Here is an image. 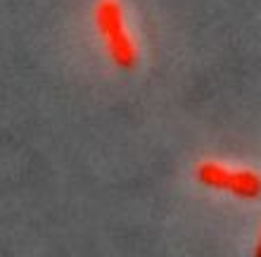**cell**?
Returning <instances> with one entry per match:
<instances>
[{"label": "cell", "mask_w": 261, "mask_h": 257, "mask_svg": "<svg viewBox=\"0 0 261 257\" xmlns=\"http://www.w3.org/2000/svg\"><path fill=\"white\" fill-rule=\"evenodd\" d=\"M259 255H261V250H259Z\"/></svg>", "instance_id": "cell-1"}]
</instances>
